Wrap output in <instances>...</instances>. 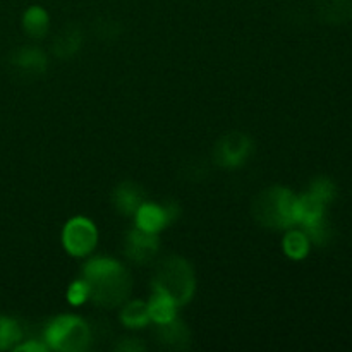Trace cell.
Returning <instances> with one entry per match:
<instances>
[{
  "mask_svg": "<svg viewBox=\"0 0 352 352\" xmlns=\"http://www.w3.org/2000/svg\"><path fill=\"white\" fill-rule=\"evenodd\" d=\"M82 278L89 287V299L102 308H117L124 305L133 291L129 272L109 256L91 258L85 265Z\"/></svg>",
  "mask_w": 352,
  "mask_h": 352,
  "instance_id": "1",
  "label": "cell"
},
{
  "mask_svg": "<svg viewBox=\"0 0 352 352\" xmlns=\"http://www.w3.org/2000/svg\"><path fill=\"white\" fill-rule=\"evenodd\" d=\"M253 215L265 229L287 230L298 226V196L287 188L274 186L256 196Z\"/></svg>",
  "mask_w": 352,
  "mask_h": 352,
  "instance_id": "2",
  "label": "cell"
},
{
  "mask_svg": "<svg viewBox=\"0 0 352 352\" xmlns=\"http://www.w3.org/2000/svg\"><path fill=\"white\" fill-rule=\"evenodd\" d=\"M155 292H162L177 306L191 301L196 289L195 274L188 260L181 256H168L158 263L153 278Z\"/></svg>",
  "mask_w": 352,
  "mask_h": 352,
  "instance_id": "3",
  "label": "cell"
},
{
  "mask_svg": "<svg viewBox=\"0 0 352 352\" xmlns=\"http://www.w3.org/2000/svg\"><path fill=\"white\" fill-rule=\"evenodd\" d=\"M45 342L47 347L55 351H85L91 342V330L79 316H57L45 330Z\"/></svg>",
  "mask_w": 352,
  "mask_h": 352,
  "instance_id": "4",
  "label": "cell"
},
{
  "mask_svg": "<svg viewBox=\"0 0 352 352\" xmlns=\"http://www.w3.org/2000/svg\"><path fill=\"white\" fill-rule=\"evenodd\" d=\"M98 243L96 226L86 217H74L69 220L62 230V244L71 256H88Z\"/></svg>",
  "mask_w": 352,
  "mask_h": 352,
  "instance_id": "5",
  "label": "cell"
},
{
  "mask_svg": "<svg viewBox=\"0 0 352 352\" xmlns=\"http://www.w3.org/2000/svg\"><path fill=\"white\" fill-rule=\"evenodd\" d=\"M253 151V143L243 133H229L220 138L213 150V160L223 168H237L244 165Z\"/></svg>",
  "mask_w": 352,
  "mask_h": 352,
  "instance_id": "6",
  "label": "cell"
},
{
  "mask_svg": "<svg viewBox=\"0 0 352 352\" xmlns=\"http://www.w3.org/2000/svg\"><path fill=\"white\" fill-rule=\"evenodd\" d=\"M177 213L179 208L174 203L155 205V203L144 201L134 215V220H136V227H140L141 230L158 236L160 230H164L168 223L177 219Z\"/></svg>",
  "mask_w": 352,
  "mask_h": 352,
  "instance_id": "7",
  "label": "cell"
},
{
  "mask_svg": "<svg viewBox=\"0 0 352 352\" xmlns=\"http://www.w3.org/2000/svg\"><path fill=\"white\" fill-rule=\"evenodd\" d=\"M124 253L131 261L138 265L150 263L155 254L158 253L157 234H150L146 230H141L140 227H134L126 236Z\"/></svg>",
  "mask_w": 352,
  "mask_h": 352,
  "instance_id": "8",
  "label": "cell"
},
{
  "mask_svg": "<svg viewBox=\"0 0 352 352\" xmlns=\"http://www.w3.org/2000/svg\"><path fill=\"white\" fill-rule=\"evenodd\" d=\"M12 67L24 78H40L47 71V55L36 47L19 48L12 55Z\"/></svg>",
  "mask_w": 352,
  "mask_h": 352,
  "instance_id": "9",
  "label": "cell"
},
{
  "mask_svg": "<svg viewBox=\"0 0 352 352\" xmlns=\"http://www.w3.org/2000/svg\"><path fill=\"white\" fill-rule=\"evenodd\" d=\"M112 203L124 217H134L144 203V191L134 182H122L113 189Z\"/></svg>",
  "mask_w": 352,
  "mask_h": 352,
  "instance_id": "10",
  "label": "cell"
},
{
  "mask_svg": "<svg viewBox=\"0 0 352 352\" xmlns=\"http://www.w3.org/2000/svg\"><path fill=\"white\" fill-rule=\"evenodd\" d=\"M155 336H157L158 342L164 344L165 347H170V349H184V347L189 346V340H191V333H189L188 327L179 322L177 316L170 322L157 323Z\"/></svg>",
  "mask_w": 352,
  "mask_h": 352,
  "instance_id": "11",
  "label": "cell"
},
{
  "mask_svg": "<svg viewBox=\"0 0 352 352\" xmlns=\"http://www.w3.org/2000/svg\"><path fill=\"white\" fill-rule=\"evenodd\" d=\"M82 45V33L79 28L69 26L62 30L60 33L55 36L54 43H52V50L58 58H71L81 50Z\"/></svg>",
  "mask_w": 352,
  "mask_h": 352,
  "instance_id": "12",
  "label": "cell"
},
{
  "mask_svg": "<svg viewBox=\"0 0 352 352\" xmlns=\"http://www.w3.org/2000/svg\"><path fill=\"white\" fill-rule=\"evenodd\" d=\"M282 248H284L285 256H289L291 260H305L308 256L309 250H311V241H309L308 234L302 229H287L285 232L284 241H282Z\"/></svg>",
  "mask_w": 352,
  "mask_h": 352,
  "instance_id": "13",
  "label": "cell"
},
{
  "mask_svg": "<svg viewBox=\"0 0 352 352\" xmlns=\"http://www.w3.org/2000/svg\"><path fill=\"white\" fill-rule=\"evenodd\" d=\"M320 19L327 24H342L352 19V0H322L318 3Z\"/></svg>",
  "mask_w": 352,
  "mask_h": 352,
  "instance_id": "14",
  "label": "cell"
},
{
  "mask_svg": "<svg viewBox=\"0 0 352 352\" xmlns=\"http://www.w3.org/2000/svg\"><path fill=\"white\" fill-rule=\"evenodd\" d=\"M23 30L31 38H43L50 30L48 12L40 6H31L23 14Z\"/></svg>",
  "mask_w": 352,
  "mask_h": 352,
  "instance_id": "15",
  "label": "cell"
},
{
  "mask_svg": "<svg viewBox=\"0 0 352 352\" xmlns=\"http://www.w3.org/2000/svg\"><path fill=\"white\" fill-rule=\"evenodd\" d=\"M175 309H177V305L172 301L170 298H167L162 292H155L153 298H150L148 301V313H150V320L155 323H165L174 320Z\"/></svg>",
  "mask_w": 352,
  "mask_h": 352,
  "instance_id": "16",
  "label": "cell"
},
{
  "mask_svg": "<svg viewBox=\"0 0 352 352\" xmlns=\"http://www.w3.org/2000/svg\"><path fill=\"white\" fill-rule=\"evenodd\" d=\"M120 322L127 327V329H144L150 320V313H148V302L144 301H129L120 311Z\"/></svg>",
  "mask_w": 352,
  "mask_h": 352,
  "instance_id": "17",
  "label": "cell"
},
{
  "mask_svg": "<svg viewBox=\"0 0 352 352\" xmlns=\"http://www.w3.org/2000/svg\"><path fill=\"white\" fill-rule=\"evenodd\" d=\"M23 339V330L19 323L7 316H0V351L14 349Z\"/></svg>",
  "mask_w": 352,
  "mask_h": 352,
  "instance_id": "18",
  "label": "cell"
},
{
  "mask_svg": "<svg viewBox=\"0 0 352 352\" xmlns=\"http://www.w3.org/2000/svg\"><path fill=\"white\" fill-rule=\"evenodd\" d=\"M308 191L311 192L313 196H316L320 201L325 203L327 206H329L337 196L336 184H333V182L327 177H316L315 181L311 182V186H309Z\"/></svg>",
  "mask_w": 352,
  "mask_h": 352,
  "instance_id": "19",
  "label": "cell"
},
{
  "mask_svg": "<svg viewBox=\"0 0 352 352\" xmlns=\"http://www.w3.org/2000/svg\"><path fill=\"white\" fill-rule=\"evenodd\" d=\"M67 299L72 306H79L89 299V287L85 278L72 282L71 287L67 289Z\"/></svg>",
  "mask_w": 352,
  "mask_h": 352,
  "instance_id": "20",
  "label": "cell"
},
{
  "mask_svg": "<svg viewBox=\"0 0 352 352\" xmlns=\"http://www.w3.org/2000/svg\"><path fill=\"white\" fill-rule=\"evenodd\" d=\"M117 349H119V351H127V352H134V351H141V349H143V346H141V344H138L134 339H124L122 342H119Z\"/></svg>",
  "mask_w": 352,
  "mask_h": 352,
  "instance_id": "21",
  "label": "cell"
},
{
  "mask_svg": "<svg viewBox=\"0 0 352 352\" xmlns=\"http://www.w3.org/2000/svg\"><path fill=\"white\" fill-rule=\"evenodd\" d=\"M16 351H33V352H38V351H45L47 349V346L45 344H40L36 342V340H30V342H24L21 344V346H16L14 347Z\"/></svg>",
  "mask_w": 352,
  "mask_h": 352,
  "instance_id": "22",
  "label": "cell"
}]
</instances>
